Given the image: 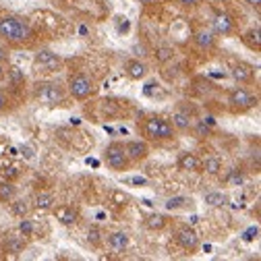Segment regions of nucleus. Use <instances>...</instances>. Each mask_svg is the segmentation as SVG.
<instances>
[{
    "instance_id": "2eb2a0df",
    "label": "nucleus",
    "mask_w": 261,
    "mask_h": 261,
    "mask_svg": "<svg viewBox=\"0 0 261 261\" xmlns=\"http://www.w3.org/2000/svg\"><path fill=\"white\" fill-rule=\"evenodd\" d=\"M25 249V237H17V234H9L7 241H5V251L13 257L21 255Z\"/></svg>"
},
{
    "instance_id": "a211bd4d",
    "label": "nucleus",
    "mask_w": 261,
    "mask_h": 261,
    "mask_svg": "<svg viewBox=\"0 0 261 261\" xmlns=\"http://www.w3.org/2000/svg\"><path fill=\"white\" fill-rule=\"evenodd\" d=\"M243 42H245V44H247L251 50L259 52V50H261V29H259V27L249 29L247 34L243 36Z\"/></svg>"
},
{
    "instance_id": "4be33fe9",
    "label": "nucleus",
    "mask_w": 261,
    "mask_h": 261,
    "mask_svg": "<svg viewBox=\"0 0 261 261\" xmlns=\"http://www.w3.org/2000/svg\"><path fill=\"white\" fill-rule=\"evenodd\" d=\"M34 203H36V207H38V210L48 212V210H52V207H54V203H56V201H54V195H52V193L42 191V193H38V195H36Z\"/></svg>"
},
{
    "instance_id": "20e7f679",
    "label": "nucleus",
    "mask_w": 261,
    "mask_h": 261,
    "mask_svg": "<svg viewBox=\"0 0 261 261\" xmlns=\"http://www.w3.org/2000/svg\"><path fill=\"white\" fill-rule=\"evenodd\" d=\"M93 91H95V85H93L91 77L77 73L69 79V93L75 97V100H87L89 95H93Z\"/></svg>"
},
{
    "instance_id": "a878e982",
    "label": "nucleus",
    "mask_w": 261,
    "mask_h": 261,
    "mask_svg": "<svg viewBox=\"0 0 261 261\" xmlns=\"http://www.w3.org/2000/svg\"><path fill=\"white\" fill-rule=\"evenodd\" d=\"M9 79H11V85H13V87H23L25 81H27L25 73H23L19 67H11V69H9Z\"/></svg>"
},
{
    "instance_id": "473e14b6",
    "label": "nucleus",
    "mask_w": 261,
    "mask_h": 261,
    "mask_svg": "<svg viewBox=\"0 0 261 261\" xmlns=\"http://www.w3.org/2000/svg\"><path fill=\"white\" fill-rule=\"evenodd\" d=\"M193 201L191 199H187V197H170L168 201H166V210H180V207H187V205H191Z\"/></svg>"
},
{
    "instance_id": "0eeeda50",
    "label": "nucleus",
    "mask_w": 261,
    "mask_h": 261,
    "mask_svg": "<svg viewBox=\"0 0 261 261\" xmlns=\"http://www.w3.org/2000/svg\"><path fill=\"white\" fill-rule=\"evenodd\" d=\"M34 62H36V67H40V69H44L48 73H54V71H58L62 67V58L52 50H40L36 54Z\"/></svg>"
},
{
    "instance_id": "72a5a7b5",
    "label": "nucleus",
    "mask_w": 261,
    "mask_h": 261,
    "mask_svg": "<svg viewBox=\"0 0 261 261\" xmlns=\"http://www.w3.org/2000/svg\"><path fill=\"white\" fill-rule=\"evenodd\" d=\"M257 234H259V226H249L247 230L243 232V241H245V243H251V241L257 239Z\"/></svg>"
},
{
    "instance_id": "c9c22d12",
    "label": "nucleus",
    "mask_w": 261,
    "mask_h": 261,
    "mask_svg": "<svg viewBox=\"0 0 261 261\" xmlns=\"http://www.w3.org/2000/svg\"><path fill=\"white\" fill-rule=\"evenodd\" d=\"M112 199H114V203L124 205V203L128 201V195H126V193H120V191H114V193H112Z\"/></svg>"
},
{
    "instance_id": "b1692460",
    "label": "nucleus",
    "mask_w": 261,
    "mask_h": 261,
    "mask_svg": "<svg viewBox=\"0 0 261 261\" xmlns=\"http://www.w3.org/2000/svg\"><path fill=\"white\" fill-rule=\"evenodd\" d=\"M201 168H203L207 174H220V170H222V162H220V158L210 155V158H205V160L201 162Z\"/></svg>"
},
{
    "instance_id": "f03ea898",
    "label": "nucleus",
    "mask_w": 261,
    "mask_h": 261,
    "mask_svg": "<svg viewBox=\"0 0 261 261\" xmlns=\"http://www.w3.org/2000/svg\"><path fill=\"white\" fill-rule=\"evenodd\" d=\"M143 135L149 141H170L176 135V128L166 118H162V116H149L145 120V124H143Z\"/></svg>"
},
{
    "instance_id": "bb28decb",
    "label": "nucleus",
    "mask_w": 261,
    "mask_h": 261,
    "mask_svg": "<svg viewBox=\"0 0 261 261\" xmlns=\"http://www.w3.org/2000/svg\"><path fill=\"white\" fill-rule=\"evenodd\" d=\"M19 232H21V237H25V239L34 237V232H36V224H34V220H29L27 216L21 218V222H19Z\"/></svg>"
},
{
    "instance_id": "f8f14e48",
    "label": "nucleus",
    "mask_w": 261,
    "mask_h": 261,
    "mask_svg": "<svg viewBox=\"0 0 261 261\" xmlns=\"http://www.w3.org/2000/svg\"><path fill=\"white\" fill-rule=\"evenodd\" d=\"M214 29H216V34H220V36L232 34V29H234L232 17L226 15V13H218V15L214 17Z\"/></svg>"
},
{
    "instance_id": "37998d69",
    "label": "nucleus",
    "mask_w": 261,
    "mask_h": 261,
    "mask_svg": "<svg viewBox=\"0 0 261 261\" xmlns=\"http://www.w3.org/2000/svg\"><path fill=\"white\" fill-rule=\"evenodd\" d=\"M199 0H180V5H185V7H195Z\"/></svg>"
},
{
    "instance_id": "79ce46f5",
    "label": "nucleus",
    "mask_w": 261,
    "mask_h": 261,
    "mask_svg": "<svg viewBox=\"0 0 261 261\" xmlns=\"http://www.w3.org/2000/svg\"><path fill=\"white\" fill-rule=\"evenodd\" d=\"M203 122H205L210 128H212V126H216V120H214V116H205V118H203Z\"/></svg>"
},
{
    "instance_id": "393cba45",
    "label": "nucleus",
    "mask_w": 261,
    "mask_h": 261,
    "mask_svg": "<svg viewBox=\"0 0 261 261\" xmlns=\"http://www.w3.org/2000/svg\"><path fill=\"white\" fill-rule=\"evenodd\" d=\"M102 241H104V234H102V230H100V226H89V228H87V243H89L91 247H100Z\"/></svg>"
},
{
    "instance_id": "7ed1b4c3",
    "label": "nucleus",
    "mask_w": 261,
    "mask_h": 261,
    "mask_svg": "<svg viewBox=\"0 0 261 261\" xmlns=\"http://www.w3.org/2000/svg\"><path fill=\"white\" fill-rule=\"evenodd\" d=\"M36 97L48 106H58L67 100V91H64V87L60 83H38Z\"/></svg>"
},
{
    "instance_id": "49530a36",
    "label": "nucleus",
    "mask_w": 261,
    "mask_h": 261,
    "mask_svg": "<svg viewBox=\"0 0 261 261\" xmlns=\"http://www.w3.org/2000/svg\"><path fill=\"white\" fill-rule=\"evenodd\" d=\"M5 77V62H0V79Z\"/></svg>"
},
{
    "instance_id": "aec40b11",
    "label": "nucleus",
    "mask_w": 261,
    "mask_h": 261,
    "mask_svg": "<svg viewBox=\"0 0 261 261\" xmlns=\"http://www.w3.org/2000/svg\"><path fill=\"white\" fill-rule=\"evenodd\" d=\"M191 116H189V112H182V110H176L174 114H172V126L176 128V130H189L191 128Z\"/></svg>"
},
{
    "instance_id": "e433bc0d",
    "label": "nucleus",
    "mask_w": 261,
    "mask_h": 261,
    "mask_svg": "<svg viewBox=\"0 0 261 261\" xmlns=\"http://www.w3.org/2000/svg\"><path fill=\"white\" fill-rule=\"evenodd\" d=\"M19 151H21V155H23L25 160H34V158H36L34 147H29V145H21V147H19Z\"/></svg>"
},
{
    "instance_id": "412c9836",
    "label": "nucleus",
    "mask_w": 261,
    "mask_h": 261,
    "mask_svg": "<svg viewBox=\"0 0 261 261\" xmlns=\"http://www.w3.org/2000/svg\"><path fill=\"white\" fill-rule=\"evenodd\" d=\"M15 197H17V187L13 185V180H0V201L9 203Z\"/></svg>"
},
{
    "instance_id": "2f4dec72",
    "label": "nucleus",
    "mask_w": 261,
    "mask_h": 261,
    "mask_svg": "<svg viewBox=\"0 0 261 261\" xmlns=\"http://www.w3.org/2000/svg\"><path fill=\"white\" fill-rule=\"evenodd\" d=\"M153 56H155V60H158L160 64H164V62H168V60L174 56V50H172L170 46H160Z\"/></svg>"
},
{
    "instance_id": "5701e85b",
    "label": "nucleus",
    "mask_w": 261,
    "mask_h": 261,
    "mask_svg": "<svg viewBox=\"0 0 261 261\" xmlns=\"http://www.w3.org/2000/svg\"><path fill=\"white\" fill-rule=\"evenodd\" d=\"M11 203V212H13V216H17V218H25V216H29V201L27 199H11L9 201Z\"/></svg>"
},
{
    "instance_id": "ddd939ff",
    "label": "nucleus",
    "mask_w": 261,
    "mask_h": 261,
    "mask_svg": "<svg viewBox=\"0 0 261 261\" xmlns=\"http://www.w3.org/2000/svg\"><path fill=\"white\" fill-rule=\"evenodd\" d=\"M232 77L239 83H251L253 77H255V71H253L251 64H247V62H237L232 67Z\"/></svg>"
},
{
    "instance_id": "a18cd8bd",
    "label": "nucleus",
    "mask_w": 261,
    "mask_h": 261,
    "mask_svg": "<svg viewBox=\"0 0 261 261\" xmlns=\"http://www.w3.org/2000/svg\"><path fill=\"white\" fill-rule=\"evenodd\" d=\"M247 3H249L251 7H255V9H259V5H261V0H247Z\"/></svg>"
},
{
    "instance_id": "f3484780",
    "label": "nucleus",
    "mask_w": 261,
    "mask_h": 261,
    "mask_svg": "<svg viewBox=\"0 0 261 261\" xmlns=\"http://www.w3.org/2000/svg\"><path fill=\"white\" fill-rule=\"evenodd\" d=\"M203 201L210 205V207H224L228 205V197H226V193L222 191H210L203 195Z\"/></svg>"
},
{
    "instance_id": "ea45409f",
    "label": "nucleus",
    "mask_w": 261,
    "mask_h": 261,
    "mask_svg": "<svg viewBox=\"0 0 261 261\" xmlns=\"http://www.w3.org/2000/svg\"><path fill=\"white\" fill-rule=\"evenodd\" d=\"M155 87H158V83H155V81H151V83H147V85H145V89H143V93H145V95H151Z\"/></svg>"
},
{
    "instance_id": "1a4fd4ad",
    "label": "nucleus",
    "mask_w": 261,
    "mask_h": 261,
    "mask_svg": "<svg viewBox=\"0 0 261 261\" xmlns=\"http://www.w3.org/2000/svg\"><path fill=\"white\" fill-rule=\"evenodd\" d=\"M124 151L130 162H141L149 155V145L145 141H128L124 143Z\"/></svg>"
},
{
    "instance_id": "4468645a",
    "label": "nucleus",
    "mask_w": 261,
    "mask_h": 261,
    "mask_svg": "<svg viewBox=\"0 0 261 261\" xmlns=\"http://www.w3.org/2000/svg\"><path fill=\"white\" fill-rule=\"evenodd\" d=\"M124 71H126V75H128L130 79L139 81V79H143V77L147 75V64L135 58V60H128V62L124 64Z\"/></svg>"
},
{
    "instance_id": "423d86ee",
    "label": "nucleus",
    "mask_w": 261,
    "mask_h": 261,
    "mask_svg": "<svg viewBox=\"0 0 261 261\" xmlns=\"http://www.w3.org/2000/svg\"><path fill=\"white\" fill-rule=\"evenodd\" d=\"M228 100H230V108H232L234 112H245V110H249V108H253V106L257 104L255 97H253L247 89H243V87L232 89Z\"/></svg>"
},
{
    "instance_id": "7c9ffc66",
    "label": "nucleus",
    "mask_w": 261,
    "mask_h": 261,
    "mask_svg": "<svg viewBox=\"0 0 261 261\" xmlns=\"http://www.w3.org/2000/svg\"><path fill=\"white\" fill-rule=\"evenodd\" d=\"M19 174H21V170L15 164H7V166L0 168V176H3V180H15V178H19Z\"/></svg>"
},
{
    "instance_id": "9b49d317",
    "label": "nucleus",
    "mask_w": 261,
    "mask_h": 261,
    "mask_svg": "<svg viewBox=\"0 0 261 261\" xmlns=\"http://www.w3.org/2000/svg\"><path fill=\"white\" fill-rule=\"evenodd\" d=\"M176 164H178L180 170H187V172H201V160L195 153H191V151H182L178 155Z\"/></svg>"
},
{
    "instance_id": "c03bdc74",
    "label": "nucleus",
    "mask_w": 261,
    "mask_h": 261,
    "mask_svg": "<svg viewBox=\"0 0 261 261\" xmlns=\"http://www.w3.org/2000/svg\"><path fill=\"white\" fill-rule=\"evenodd\" d=\"M5 106H7V97L0 93V110H5Z\"/></svg>"
},
{
    "instance_id": "39448f33",
    "label": "nucleus",
    "mask_w": 261,
    "mask_h": 261,
    "mask_svg": "<svg viewBox=\"0 0 261 261\" xmlns=\"http://www.w3.org/2000/svg\"><path fill=\"white\" fill-rule=\"evenodd\" d=\"M128 158H126V151H124V145L118 143V141H112L108 147H106V164L114 170V172H124L128 168Z\"/></svg>"
},
{
    "instance_id": "c756f323",
    "label": "nucleus",
    "mask_w": 261,
    "mask_h": 261,
    "mask_svg": "<svg viewBox=\"0 0 261 261\" xmlns=\"http://www.w3.org/2000/svg\"><path fill=\"white\" fill-rule=\"evenodd\" d=\"M122 104L118 102V100H102V112L106 114V116H116L118 114V108H120Z\"/></svg>"
},
{
    "instance_id": "c85d7f7f",
    "label": "nucleus",
    "mask_w": 261,
    "mask_h": 261,
    "mask_svg": "<svg viewBox=\"0 0 261 261\" xmlns=\"http://www.w3.org/2000/svg\"><path fill=\"white\" fill-rule=\"evenodd\" d=\"M195 42H197L201 48H214L216 38H214L212 31H199V34L195 36Z\"/></svg>"
},
{
    "instance_id": "6ab92c4d",
    "label": "nucleus",
    "mask_w": 261,
    "mask_h": 261,
    "mask_svg": "<svg viewBox=\"0 0 261 261\" xmlns=\"http://www.w3.org/2000/svg\"><path fill=\"white\" fill-rule=\"evenodd\" d=\"M145 226L149 228V230H164V228L168 226V218L164 214H149L147 220H145Z\"/></svg>"
},
{
    "instance_id": "58836bf2",
    "label": "nucleus",
    "mask_w": 261,
    "mask_h": 261,
    "mask_svg": "<svg viewBox=\"0 0 261 261\" xmlns=\"http://www.w3.org/2000/svg\"><path fill=\"white\" fill-rule=\"evenodd\" d=\"M128 182H130V185L143 187V185H147V178H143V176H133V178H128Z\"/></svg>"
},
{
    "instance_id": "dca6fc26",
    "label": "nucleus",
    "mask_w": 261,
    "mask_h": 261,
    "mask_svg": "<svg viewBox=\"0 0 261 261\" xmlns=\"http://www.w3.org/2000/svg\"><path fill=\"white\" fill-rule=\"evenodd\" d=\"M108 247H110L114 253L126 251V247H128V234H126V232H112V234L108 237Z\"/></svg>"
},
{
    "instance_id": "4c0bfd02",
    "label": "nucleus",
    "mask_w": 261,
    "mask_h": 261,
    "mask_svg": "<svg viewBox=\"0 0 261 261\" xmlns=\"http://www.w3.org/2000/svg\"><path fill=\"white\" fill-rule=\"evenodd\" d=\"M205 135H210V126L203 120H199L197 122V137H205Z\"/></svg>"
},
{
    "instance_id": "f704fd0d",
    "label": "nucleus",
    "mask_w": 261,
    "mask_h": 261,
    "mask_svg": "<svg viewBox=\"0 0 261 261\" xmlns=\"http://www.w3.org/2000/svg\"><path fill=\"white\" fill-rule=\"evenodd\" d=\"M116 29L120 31V34H128V29H130V23L126 17H116Z\"/></svg>"
},
{
    "instance_id": "cd10ccee",
    "label": "nucleus",
    "mask_w": 261,
    "mask_h": 261,
    "mask_svg": "<svg viewBox=\"0 0 261 261\" xmlns=\"http://www.w3.org/2000/svg\"><path fill=\"white\" fill-rule=\"evenodd\" d=\"M245 182V174H243V170H239V168H232L230 172L226 174V185L228 187H241Z\"/></svg>"
},
{
    "instance_id": "f257e3e1",
    "label": "nucleus",
    "mask_w": 261,
    "mask_h": 261,
    "mask_svg": "<svg viewBox=\"0 0 261 261\" xmlns=\"http://www.w3.org/2000/svg\"><path fill=\"white\" fill-rule=\"evenodd\" d=\"M0 38H5L13 46H29L36 34L27 19L17 15H5L0 17Z\"/></svg>"
},
{
    "instance_id": "6e6552de",
    "label": "nucleus",
    "mask_w": 261,
    "mask_h": 261,
    "mask_svg": "<svg viewBox=\"0 0 261 261\" xmlns=\"http://www.w3.org/2000/svg\"><path fill=\"white\" fill-rule=\"evenodd\" d=\"M176 243L187 251V253H195L199 249V237H197V232L193 230V228H189V226H182L180 230L176 232Z\"/></svg>"
},
{
    "instance_id": "9d476101",
    "label": "nucleus",
    "mask_w": 261,
    "mask_h": 261,
    "mask_svg": "<svg viewBox=\"0 0 261 261\" xmlns=\"http://www.w3.org/2000/svg\"><path fill=\"white\" fill-rule=\"evenodd\" d=\"M52 212H54V218L62 226H73L79 220V212L73 205H58V207H52Z\"/></svg>"
},
{
    "instance_id": "a19ab883",
    "label": "nucleus",
    "mask_w": 261,
    "mask_h": 261,
    "mask_svg": "<svg viewBox=\"0 0 261 261\" xmlns=\"http://www.w3.org/2000/svg\"><path fill=\"white\" fill-rule=\"evenodd\" d=\"M7 60H9V52L0 46V62H7Z\"/></svg>"
},
{
    "instance_id": "de8ad7c7",
    "label": "nucleus",
    "mask_w": 261,
    "mask_h": 261,
    "mask_svg": "<svg viewBox=\"0 0 261 261\" xmlns=\"http://www.w3.org/2000/svg\"><path fill=\"white\" fill-rule=\"evenodd\" d=\"M143 3H147V0H143Z\"/></svg>"
}]
</instances>
